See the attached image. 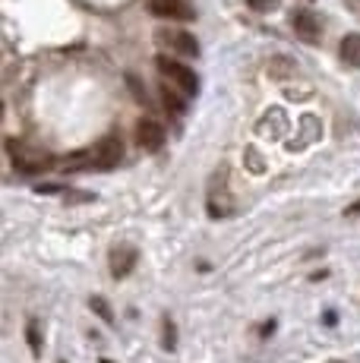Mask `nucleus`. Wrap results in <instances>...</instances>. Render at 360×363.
I'll use <instances>...</instances> for the list:
<instances>
[{"label":"nucleus","mask_w":360,"mask_h":363,"mask_svg":"<svg viewBox=\"0 0 360 363\" xmlns=\"http://www.w3.org/2000/svg\"><path fill=\"white\" fill-rule=\"evenodd\" d=\"M105 363H111V360H105Z\"/></svg>","instance_id":"16"},{"label":"nucleus","mask_w":360,"mask_h":363,"mask_svg":"<svg viewBox=\"0 0 360 363\" xmlns=\"http://www.w3.org/2000/svg\"><path fill=\"white\" fill-rule=\"evenodd\" d=\"M162 101H164V111H168L171 117H180L186 111V101H184V95H180V89L174 82H164L162 86Z\"/></svg>","instance_id":"8"},{"label":"nucleus","mask_w":360,"mask_h":363,"mask_svg":"<svg viewBox=\"0 0 360 363\" xmlns=\"http://www.w3.org/2000/svg\"><path fill=\"white\" fill-rule=\"evenodd\" d=\"M291 23H294V32H297V38H300V41H307V45H320V38H322V19L316 16L313 10H297Z\"/></svg>","instance_id":"5"},{"label":"nucleus","mask_w":360,"mask_h":363,"mask_svg":"<svg viewBox=\"0 0 360 363\" xmlns=\"http://www.w3.org/2000/svg\"><path fill=\"white\" fill-rule=\"evenodd\" d=\"M162 45L171 48V51L177 54V57H199V41L193 38L190 32H180V29H164L162 35Z\"/></svg>","instance_id":"6"},{"label":"nucleus","mask_w":360,"mask_h":363,"mask_svg":"<svg viewBox=\"0 0 360 363\" xmlns=\"http://www.w3.org/2000/svg\"><path fill=\"white\" fill-rule=\"evenodd\" d=\"M89 306H92V310L99 313V316L105 319V323H114V313H111V306H108L101 297H92V300H89Z\"/></svg>","instance_id":"11"},{"label":"nucleus","mask_w":360,"mask_h":363,"mask_svg":"<svg viewBox=\"0 0 360 363\" xmlns=\"http://www.w3.org/2000/svg\"><path fill=\"white\" fill-rule=\"evenodd\" d=\"M247 171H250V174H262V171H266V167H262V158H259V152L247 149Z\"/></svg>","instance_id":"13"},{"label":"nucleus","mask_w":360,"mask_h":363,"mask_svg":"<svg viewBox=\"0 0 360 363\" xmlns=\"http://www.w3.org/2000/svg\"><path fill=\"white\" fill-rule=\"evenodd\" d=\"M136 139H140L142 149L158 152L164 145V127L158 121H152V117H142L140 127H136Z\"/></svg>","instance_id":"7"},{"label":"nucleus","mask_w":360,"mask_h":363,"mask_svg":"<svg viewBox=\"0 0 360 363\" xmlns=\"http://www.w3.org/2000/svg\"><path fill=\"white\" fill-rule=\"evenodd\" d=\"M136 259H140V253H136L133 247H127V243H114L108 253V269H111V278H127L130 272L136 269Z\"/></svg>","instance_id":"4"},{"label":"nucleus","mask_w":360,"mask_h":363,"mask_svg":"<svg viewBox=\"0 0 360 363\" xmlns=\"http://www.w3.org/2000/svg\"><path fill=\"white\" fill-rule=\"evenodd\" d=\"M123 145L117 136H105L99 145L92 149V171H111V167L120 164Z\"/></svg>","instance_id":"3"},{"label":"nucleus","mask_w":360,"mask_h":363,"mask_svg":"<svg viewBox=\"0 0 360 363\" xmlns=\"http://www.w3.org/2000/svg\"><path fill=\"white\" fill-rule=\"evenodd\" d=\"M162 338H164V347H168V351H174V347H177V335H174V323H171V319H164Z\"/></svg>","instance_id":"12"},{"label":"nucleus","mask_w":360,"mask_h":363,"mask_svg":"<svg viewBox=\"0 0 360 363\" xmlns=\"http://www.w3.org/2000/svg\"><path fill=\"white\" fill-rule=\"evenodd\" d=\"M155 67H158V73H162L164 79L174 82V86L186 95V99H193V95L199 92V76L193 73V69L186 67V64H180L177 57H158Z\"/></svg>","instance_id":"1"},{"label":"nucleus","mask_w":360,"mask_h":363,"mask_svg":"<svg viewBox=\"0 0 360 363\" xmlns=\"http://www.w3.org/2000/svg\"><path fill=\"white\" fill-rule=\"evenodd\" d=\"M26 335H29V347H32V354H41V323L38 319H32L29 325H26Z\"/></svg>","instance_id":"10"},{"label":"nucleus","mask_w":360,"mask_h":363,"mask_svg":"<svg viewBox=\"0 0 360 363\" xmlns=\"http://www.w3.org/2000/svg\"><path fill=\"white\" fill-rule=\"evenodd\" d=\"M247 4H250L253 10H259V13H269L275 6V0H247Z\"/></svg>","instance_id":"14"},{"label":"nucleus","mask_w":360,"mask_h":363,"mask_svg":"<svg viewBox=\"0 0 360 363\" xmlns=\"http://www.w3.org/2000/svg\"><path fill=\"white\" fill-rule=\"evenodd\" d=\"M338 57L348 67L360 69V35H344L342 45H338Z\"/></svg>","instance_id":"9"},{"label":"nucleus","mask_w":360,"mask_h":363,"mask_svg":"<svg viewBox=\"0 0 360 363\" xmlns=\"http://www.w3.org/2000/svg\"><path fill=\"white\" fill-rule=\"evenodd\" d=\"M344 215H348V218H357V215H360V202H357V206H351Z\"/></svg>","instance_id":"15"},{"label":"nucleus","mask_w":360,"mask_h":363,"mask_svg":"<svg viewBox=\"0 0 360 363\" xmlns=\"http://www.w3.org/2000/svg\"><path fill=\"white\" fill-rule=\"evenodd\" d=\"M149 13L158 19H171V23H193L196 10L186 0H149Z\"/></svg>","instance_id":"2"}]
</instances>
